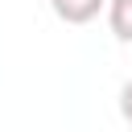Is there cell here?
Here are the masks:
<instances>
[{"label": "cell", "instance_id": "cell-1", "mask_svg": "<svg viewBox=\"0 0 132 132\" xmlns=\"http://www.w3.org/2000/svg\"><path fill=\"white\" fill-rule=\"evenodd\" d=\"M50 8H54V16L66 21V25H87V21H95V16L107 8V0H50Z\"/></svg>", "mask_w": 132, "mask_h": 132}, {"label": "cell", "instance_id": "cell-2", "mask_svg": "<svg viewBox=\"0 0 132 132\" xmlns=\"http://www.w3.org/2000/svg\"><path fill=\"white\" fill-rule=\"evenodd\" d=\"M107 25H111L116 41L132 45V0H107Z\"/></svg>", "mask_w": 132, "mask_h": 132}, {"label": "cell", "instance_id": "cell-3", "mask_svg": "<svg viewBox=\"0 0 132 132\" xmlns=\"http://www.w3.org/2000/svg\"><path fill=\"white\" fill-rule=\"evenodd\" d=\"M120 116H124V120L132 124V78H128V82L120 87Z\"/></svg>", "mask_w": 132, "mask_h": 132}]
</instances>
